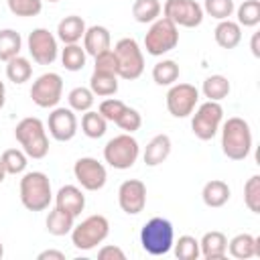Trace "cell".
Masks as SVG:
<instances>
[{"mask_svg":"<svg viewBox=\"0 0 260 260\" xmlns=\"http://www.w3.org/2000/svg\"><path fill=\"white\" fill-rule=\"evenodd\" d=\"M95 59V65H93V71H100V73H112V75H118L116 69H118V63H116V55L112 49L100 53L93 57Z\"/></svg>","mask_w":260,"mask_h":260,"instance_id":"7bdbcfd3","label":"cell"},{"mask_svg":"<svg viewBox=\"0 0 260 260\" xmlns=\"http://www.w3.org/2000/svg\"><path fill=\"white\" fill-rule=\"evenodd\" d=\"M124 110H126V104H124L122 100L108 98V100H104V102L100 104V110H98V112H100L108 122H116L118 116H120Z\"/></svg>","mask_w":260,"mask_h":260,"instance_id":"b9f144b4","label":"cell"},{"mask_svg":"<svg viewBox=\"0 0 260 260\" xmlns=\"http://www.w3.org/2000/svg\"><path fill=\"white\" fill-rule=\"evenodd\" d=\"M179 45V26L165 16H158L150 22L148 32L144 35V49L152 57H162Z\"/></svg>","mask_w":260,"mask_h":260,"instance_id":"5b68a950","label":"cell"},{"mask_svg":"<svg viewBox=\"0 0 260 260\" xmlns=\"http://www.w3.org/2000/svg\"><path fill=\"white\" fill-rule=\"evenodd\" d=\"M152 79L156 85H173L179 79V65L173 59H162L152 67Z\"/></svg>","mask_w":260,"mask_h":260,"instance_id":"1f68e13d","label":"cell"},{"mask_svg":"<svg viewBox=\"0 0 260 260\" xmlns=\"http://www.w3.org/2000/svg\"><path fill=\"white\" fill-rule=\"evenodd\" d=\"M258 39H260V35H258V32H254V35H252V43H250V49H252V55H254V57H260V49H258Z\"/></svg>","mask_w":260,"mask_h":260,"instance_id":"bcb514c9","label":"cell"},{"mask_svg":"<svg viewBox=\"0 0 260 260\" xmlns=\"http://www.w3.org/2000/svg\"><path fill=\"white\" fill-rule=\"evenodd\" d=\"M47 2H59V0H47Z\"/></svg>","mask_w":260,"mask_h":260,"instance_id":"f907efd6","label":"cell"},{"mask_svg":"<svg viewBox=\"0 0 260 260\" xmlns=\"http://www.w3.org/2000/svg\"><path fill=\"white\" fill-rule=\"evenodd\" d=\"M93 91L89 89V87H73L71 91H69V95H67V102H69V108L73 110V112H87V110H91V106H93Z\"/></svg>","mask_w":260,"mask_h":260,"instance_id":"d590c367","label":"cell"},{"mask_svg":"<svg viewBox=\"0 0 260 260\" xmlns=\"http://www.w3.org/2000/svg\"><path fill=\"white\" fill-rule=\"evenodd\" d=\"M30 75H32V65H30V61H28L26 57L16 55V57H12L10 61H6V77H8L12 83L20 85V83L28 81Z\"/></svg>","mask_w":260,"mask_h":260,"instance_id":"83f0119b","label":"cell"},{"mask_svg":"<svg viewBox=\"0 0 260 260\" xmlns=\"http://www.w3.org/2000/svg\"><path fill=\"white\" fill-rule=\"evenodd\" d=\"M199 250H201V256L205 260H219L228 254V238L223 232H217V230H211V232H205L201 242H199Z\"/></svg>","mask_w":260,"mask_h":260,"instance_id":"ac0fdd59","label":"cell"},{"mask_svg":"<svg viewBox=\"0 0 260 260\" xmlns=\"http://www.w3.org/2000/svg\"><path fill=\"white\" fill-rule=\"evenodd\" d=\"M112 45V37H110V30L102 24H93L89 28H85V35H83V49L87 55L95 57L104 51H108Z\"/></svg>","mask_w":260,"mask_h":260,"instance_id":"d6986e66","label":"cell"},{"mask_svg":"<svg viewBox=\"0 0 260 260\" xmlns=\"http://www.w3.org/2000/svg\"><path fill=\"white\" fill-rule=\"evenodd\" d=\"M98 258H100V260H126V254H124V250H122L120 246L108 244V246L100 248Z\"/></svg>","mask_w":260,"mask_h":260,"instance_id":"ee69618b","label":"cell"},{"mask_svg":"<svg viewBox=\"0 0 260 260\" xmlns=\"http://www.w3.org/2000/svg\"><path fill=\"white\" fill-rule=\"evenodd\" d=\"M75 225V217L59 207H55L53 211H49L47 215V232L51 236H65V234H71Z\"/></svg>","mask_w":260,"mask_h":260,"instance_id":"d4e9b609","label":"cell"},{"mask_svg":"<svg viewBox=\"0 0 260 260\" xmlns=\"http://www.w3.org/2000/svg\"><path fill=\"white\" fill-rule=\"evenodd\" d=\"M230 89H232V85H230L228 77H223V75H209V77L203 81V87H201L203 95H205L207 100H211V102H221V100H225V98L230 95Z\"/></svg>","mask_w":260,"mask_h":260,"instance_id":"4316f807","label":"cell"},{"mask_svg":"<svg viewBox=\"0 0 260 260\" xmlns=\"http://www.w3.org/2000/svg\"><path fill=\"white\" fill-rule=\"evenodd\" d=\"M0 160H2V165H4L8 175H20V173H24V169L28 165V156L24 154V150H18V148L4 150Z\"/></svg>","mask_w":260,"mask_h":260,"instance_id":"836d02e7","label":"cell"},{"mask_svg":"<svg viewBox=\"0 0 260 260\" xmlns=\"http://www.w3.org/2000/svg\"><path fill=\"white\" fill-rule=\"evenodd\" d=\"M81 130L87 138H102L108 130V120L100 112L87 110L83 112V118H81Z\"/></svg>","mask_w":260,"mask_h":260,"instance_id":"f546056e","label":"cell"},{"mask_svg":"<svg viewBox=\"0 0 260 260\" xmlns=\"http://www.w3.org/2000/svg\"><path fill=\"white\" fill-rule=\"evenodd\" d=\"M39 260H65V254L59 252V250H45L37 256Z\"/></svg>","mask_w":260,"mask_h":260,"instance_id":"f6af8a7d","label":"cell"},{"mask_svg":"<svg viewBox=\"0 0 260 260\" xmlns=\"http://www.w3.org/2000/svg\"><path fill=\"white\" fill-rule=\"evenodd\" d=\"M6 175H8V173H6V169H4V165H2V160H0V183L6 179Z\"/></svg>","mask_w":260,"mask_h":260,"instance_id":"c3c4849f","label":"cell"},{"mask_svg":"<svg viewBox=\"0 0 260 260\" xmlns=\"http://www.w3.org/2000/svg\"><path fill=\"white\" fill-rule=\"evenodd\" d=\"M14 136L28 158H45L47 156L49 138H47L45 124L39 118H35V116L22 118L14 128Z\"/></svg>","mask_w":260,"mask_h":260,"instance_id":"3957f363","label":"cell"},{"mask_svg":"<svg viewBox=\"0 0 260 260\" xmlns=\"http://www.w3.org/2000/svg\"><path fill=\"white\" fill-rule=\"evenodd\" d=\"M85 49H81L77 43L65 45V49L61 51V63L67 71H81L85 67Z\"/></svg>","mask_w":260,"mask_h":260,"instance_id":"d6a6232c","label":"cell"},{"mask_svg":"<svg viewBox=\"0 0 260 260\" xmlns=\"http://www.w3.org/2000/svg\"><path fill=\"white\" fill-rule=\"evenodd\" d=\"M199 102V89L191 83H173L167 91V110L175 118H187L193 114Z\"/></svg>","mask_w":260,"mask_h":260,"instance_id":"8fae6325","label":"cell"},{"mask_svg":"<svg viewBox=\"0 0 260 260\" xmlns=\"http://www.w3.org/2000/svg\"><path fill=\"white\" fill-rule=\"evenodd\" d=\"M49 134L59 140V142H67L77 134V118L75 112L71 108H55L49 114Z\"/></svg>","mask_w":260,"mask_h":260,"instance_id":"2e32d148","label":"cell"},{"mask_svg":"<svg viewBox=\"0 0 260 260\" xmlns=\"http://www.w3.org/2000/svg\"><path fill=\"white\" fill-rule=\"evenodd\" d=\"M55 207H59V209L71 213L73 217H77L85 207V195L75 185H63L55 195Z\"/></svg>","mask_w":260,"mask_h":260,"instance_id":"e0dca14e","label":"cell"},{"mask_svg":"<svg viewBox=\"0 0 260 260\" xmlns=\"http://www.w3.org/2000/svg\"><path fill=\"white\" fill-rule=\"evenodd\" d=\"M160 2L158 0H134L132 4V16L136 22H154L158 16H160Z\"/></svg>","mask_w":260,"mask_h":260,"instance_id":"4dcf8cb0","label":"cell"},{"mask_svg":"<svg viewBox=\"0 0 260 260\" xmlns=\"http://www.w3.org/2000/svg\"><path fill=\"white\" fill-rule=\"evenodd\" d=\"M4 256V246H2V242H0V258Z\"/></svg>","mask_w":260,"mask_h":260,"instance_id":"681fc988","label":"cell"},{"mask_svg":"<svg viewBox=\"0 0 260 260\" xmlns=\"http://www.w3.org/2000/svg\"><path fill=\"white\" fill-rule=\"evenodd\" d=\"M140 154V146L132 134H118L104 146V158L112 169L126 171L130 169Z\"/></svg>","mask_w":260,"mask_h":260,"instance_id":"ba28073f","label":"cell"},{"mask_svg":"<svg viewBox=\"0 0 260 260\" xmlns=\"http://www.w3.org/2000/svg\"><path fill=\"white\" fill-rule=\"evenodd\" d=\"M221 150L232 160H244L252 150V130L244 118H228L221 128Z\"/></svg>","mask_w":260,"mask_h":260,"instance_id":"6da1fadb","label":"cell"},{"mask_svg":"<svg viewBox=\"0 0 260 260\" xmlns=\"http://www.w3.org/2000/svg\"><path fill=\"white\" fill-rule=\"evenodd\" d=\"M26 45H28V53H30L32 61H37L39 65H51L57 59V53H59L57 37L49 28L30 30Z\"/></svg>","mask_w":260,"mask_h":260,"instance_id":"4fadbf2b","label":"cell"},{"mask_svg":"<svg viewBox=\"0 0 260 260\" xmlns=\"http://www.w3.org/2000/svg\"><path fill=\"white\" fill-rule=\"evenodd\" d=\"M73 175L85 191H100L108 181L106 167L93 156H81L73 165Z\"/></svg>","mask_w":260,"mask_h":260,"instance_id":"5bb4252c","label":"cell"},{"mask_svg":"<svg viewBox=\"0 0 260 260\" xmlns=\"http://www.w3.org/2000/svg\"><path fill=\"white\" fill-rule=\"evenodd\" d=\"M63 95V79L59 73L49 71L32 81L30 98L39 108H55Z\"/></svg>","mask_w":260,"mask_h":260,"instance_id":"30bf717a","label":"cell"},{"mask_svg":"<svg viewBox=\"0 0 260 260\" xmlns=\"http://www.w3.org/2000/svg\"><path fill=\"white\" fill-rule=\"evenodd\" d=\"M173 242L175 230L173 223L165 217H152L140 230V244L150 256H165L173 248Z\"/></svg>","mask_w":260,"mask_h":260,"instance_id":"277c9868","label":"cell"},{"mask_svg":"<svg viewBox=\"0 0 260 260\" xmlns=\"http://www.w3.org/2000/svg\"><path fill=\"white\" fill-rule=\"evenodd\" d=\"M85 20L77 14H69L65 16L59 24H57V39L65 45H73V43H79L85 35Z\"/></svg>","mask_w":260,"mask_h":260,"instance_id":"44dd1931","label":"cell"},{"mask_svg":"<svg viewBox=\"0 0 260 260\" xmlns=\"http://www.w3.org/2000/svg\"><path fill=\"white\" fill-rule=\"evenodd\" d=\"M114 55H116V63H118V77L126 79V81H132V79H138L144 71V55H142V49L140 45L136 43V39H120L114 47Z\"/></svg>","mask_w":260,"mask_h":260,"instance_id":"8992f818","label":"cell"},{"mask_svg":"<svg viewBox=\"0 0 260 260\" xmlns=\"http://www.w3.org/2000/svg\"><path fill=\"white\" fill-rule=\"evenodd\" d=\"M162 14L177 26L185 28H195L203 22V8L195 0H167Z\"/></svg>","mask_w":260,"mask_h":260,"instance_id":"7c38bea8","label":"cell"},{"mask_svg":"<svg viewBox=\"0 0 260 260\" xmlns=\"http://www.w3.org/2000/svg\"><path fill=\"white\" fill-rule=\"evenodd\" d=\"M201 199L207 207H223L230 201V187L221 179H211L203 185Z\"/></svg>","mask_w":260,"mask_h":260,"instance_id":"cb8c5ba5","label":"cell"},{"mask_svg":"<svg viewBox=\"0 0 260 260\" xmlns=\"http://www.w3.org/2000/svg\"><path fill=\"white\" fill-rule=\"evenodd\" d=\"M4 104H6V85H4V81L0 79V110L4 108Z\"/></svg>","mask_w":260,"mask_h":260,"instance_id":"7dc6e473","label":"cell"},{"mask_svg":"<svg viewBox=\"0 0 260 260\" xmlns=\"http://www.w3.org/2000/svg\"><path fill=\"white\" fill-rule=\"evenodd\" d=\"M236 14H238L236 22L240 26H256L260 22V2L258 0H244L238 6Z\"/></svg>","mask_w":260,"mask_h":260,"instance_id":"8d00e7d4","label":"cell"},{"mask_svg":"<svg viewBox=\"0 0 260 260\" xmlns=\"http://www.w3.org/2000/svg\"><path fill=\"white\" fill-rule=\"evenodd\" d=\"M53 199L51 181L43 171H28L20 179V201L28 211H45Z\"/></svg>","mask_w":260,"mask_h":260,"instance_id":"7a4b0ae2","label":"cell"},{"mask_svg":"<svg viewBox=\"0 0 260 260\" xmlns=\"http://www.w3.org/2000/svg\"><path fill=\"white\" fill-rule=\"evenodd\" d=\"M201 8H203V12H207L211 18H217V20L230 18L232 12L236 10L234 0H205V4H203Z\"/></svg>","mask_w":260,"mask_h":260,"instance_id":"ab89813d","label":"cell"},{"mask_svg":"<svg viewBox=\"0 0 260 260\" xmlns=\"http://www.w3.org/2000/svg\"><path fill=\"white\" fill-rule=\"evenodd\" d=\"M175 246V256L179 260H197L201 256V250H199V240L193 238V236H181L177 242H173Z\"/></svg>","mask_w":260,"mask_h":260,"instance_id":"e575fe53","label":"cell"},{"mask_svg":"<svg viewBox=\"0 0 260 260\" xmlns=\"http://www.w3.org/2000/svg\"><path fill=\"white\" fill-rule=\"evenodd\" d=\"M171 138L167 134H156L144 148V162L146 167H158L162 165L171 154Z\"/></svg>","mask_w":260,"mask_h":260,"instance_id":"7402d4cb","label":"cell"},{"mask_svg":"<svg viewBox=\"0 0 260 260\" xmlns=\"http://www.w3.org/2000/svg\"><path fill=\"white\" fill-rule=\"evenodd\" d=\"M193 120H191V130L199 140H211L223 120V108L219 102H203L197 110H193Z\"/></svg>","mask_w":260,"mask_h":260,"instance_id":"9c48e42d","label":"cell"},{"mask_svg":"<svg viewBox=\"0 0 260 260\" xmlns=\"http://www.w3.org/2000/svg\"><path fill=\"white\" fill-rule=\"evenodd\" d=\"M8 10L14 16H37L43 10V0H6Z\"/></svg>","mask_w":260,"mask_h":260,"instance_id":"f35d334b","label":"cell"},{"mask_svg":"<svg viewBox=\"0 0 260 260\" xmlns=\"http://www.w3.org/2000/svg\"><path fill=\"white\" fill-rule=\"evenodd\" d=\"M213 37H215V43L221 49H236L242 41V26L236 20H230V18L219 20V24L213 30Z\"/></svg>","mask_w":260,"mask_h":260,"instance_id":"603a6c76","label":"cell"},{"mask_svg":"<svg viewBox=\"0 0 260 260\" xmlns=\"http://www.w3.org/2000/svg\"><path fill=\"white\" fill-rule=\"evenodd\" d=\"M228 252L238 260L260 256V238H254L252 234H238L228 242Z\"/></svg>","mask_w":260,"mask_h":260,"instance_id":"ffe728a7","label":"cell"},{"mask_svg":"<svg viewBox=\"0 0 260 260\" xmlns=\"http://www.w3.org/2000/svg\"><path fill=\"white\" fill-rule=\"evenodd\" d=\"M244 203L252 213H260V175H252L244 185Z\"/></svg>","mask_w":260,"mask_h":260,"instance_id":"74e56055","label":"cell"},{"mask_svg":"<svg viewBox=\"0 0 260 260\" xmlns=\"http://www.w3.org/2000/svg\"><path fill=\"white\" fill-rule=\"evenodd\" d=\"M89 89L93 91V95L110 98V95H114L118 91V75L93 71L91 77H89Z\"/></svg>","mask_w":260,"mask_h":260,"instance_id":"484cf974","label":"cell"},{"mask_svg":"<svg viewBox=\"0 0 260 260\" xmlns=\"http://www.w3.org/2000/svg\"><path fill=\"white\" fill-rule=\"evenodd\" d=\"M120 209L128 215H138L146 205V185L140 179H126L118 189Z\"/></svg>","mask_w":260,"mask_h":260,"instance_id":"9a60e30c","label":"cell"},{"mask_svg":"<svg viewBox=\"0 0 260 260\" xmlns=\"http://www.w3.org/2000/svg\"><path fill=\"white\" fill-rule=\"evenodd\" d=\"M20 49H22L20 35L12 28H2L0 30V61H10L12 57L20 55Z\"/></svg>","mask_w":260,"mask_h":260,"instance_id":"f1b7e54d","label":"cell"},{"mask_svg":"<svg viewBox=\"0 0 260 260\" xmlns=\"http://www.w3.org/2000/svg\"><path fill=\"white\" fill-rule=\"evenodd\" d=\"M114 124H118L126 134H132V132H136V130L142 126V116H140L138 110L126 106V110L118 116V120H116Z\"/></svg>","mask_w":260,"mask_h":260,"instance_id":"60d3db41","label":"cell"},{"mask_svg":"<svg viewBox=\"0 0 260 260\" xmlns=\"http://www.w3.org/2000/svg\"><path fill=\"white\" fill-rule=\"evenodd\" d=\"M110 234V221L106 215H89L81 223L73 225L71 230V242L77 250H93L98 244H102Z\"/></svg>","mask_w":260,"mask_h":260,"instance_id":"52a82bcc","label":"cell"}]
</instances>
